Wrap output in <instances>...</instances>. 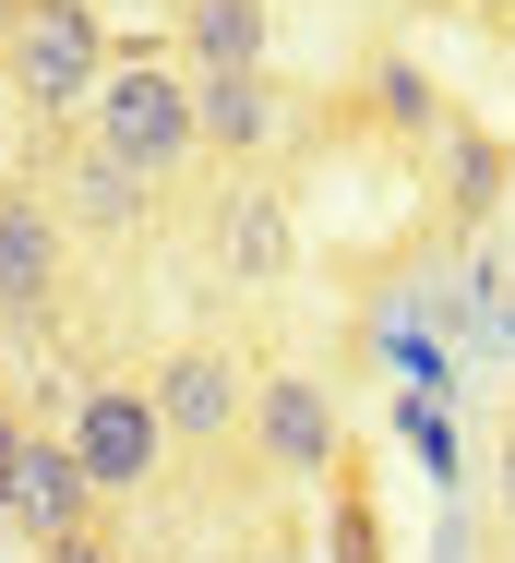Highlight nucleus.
<instances>
[{"mask_svg": "<svg viewBox=\"0 0 515 563\" xmlns=\"http://www.w3.org/2000/svg\"><path fill=\"white\" fill-rule=\"evenodd\" d=\"M85 132H97L108 156H132L156 192H180V180L205 168V109H193V73H168V60H108L97 97H85Z\"/></svg>", "mask_w": 515, "mask_h": 563, "instance_id": "f257e3e1", "label": "nucleus"}, {"mask_svg": "<svg viewBox=\"0 0 515 563\" xmlns=\"http://www.w3.org/2000/svg\"><path fill=\"white\" fill-rule=\"evenodd\" d=\"M61 444L85 455V479H97V504L120 516V504H144L156 479H168V420H156V384L144 372H97V384H73V432Z\"/></svg>", "mask_w": 515, "mask_h": 563, "instance_id": "f03ea898", "label": "nucleus"}, {"mask_svg": "<svg viewBox=\"0 0 515 563\" xmlns=\"http://www.w3.org/2000/svg\"><path fill=\"white\" fill-rule=\"evenodd\" d=\"M108 60L120 48H108L97 0H0V85L24 109H85Z\"/></svg>", "mask_w": 515, "mask_h": 563, "instance_id": "7ed1b4c3", "label": "nucleus"}, {"mask_svg": "<svg viewBox=\"0 0 515 563\" xmlns=\"http://www.w3.org/2000/svg\"><path fill=\"white\" fill-rule=\"evenodd\" d=\"M61 288H73V228H61V205L24 192V180H0V336H36L61 312Z\"/></svg>", "mask_w": 515, "mask_h": 563, "instance_id": "20e7f679", "label": "nucleus"}, {"mask_svg": "<svg viewBox=\"0 0 515 563\" xmlns=\"http://www.w3.org/2000/svg\"><path fill=\"white\" fill-rule=\"evenodd\" d=\"M144 384H156V420H168L180 455H216V444L252 432V372H240V347H168Z\"/></svg>", "mask_w": 515, "mask_h": 563, "instance_id": "39448f33", "label": "nucleus"}, {"mask_svg": "<svg viewBox=\"0 0 515 563\" xmlns=\"http://www.w3.org/2000/svg\"><path fill=\"white\" fill-rule=\"evenodd\" d=\"M205 264L240 276V288H276L300 264V217H288V192L264 168H228V192H205Z\"/></svg>", "mask_w": 515, "mask_h": 563, "instance_id": "423d86ee", "label": "nucleus"}, {"mask_svg": "<svg viewBox=\"0 0 515 563\" xmlns=\"http://www.w3.org/2000/svg\"><path fill=\"white\" fill-rule=\"evenodd\" d=\"M252 455L276 479H336V384L300 372V360L252 372Z\"/></svg>", "mask_w": 515, "mask_h": 563, "instance_id": "0eeeda50", "label": "nucleus"}, {"mask_svg": "<svg viewBox=\"0 0 515 563\" xmlns=\"http://www.w3.org/2000/svg\"><path fill=\"white\" fill-rule=\"evenodd\" d=\"M48 205H61L73 240H132V228L156 217V180H144L132 156H108L97 132H73V144H61V168H48Z\"/></svg>", "mask_w": 515, "mask_h": 563, "instance_id": "6e6552de", "label": "nucleus"}, {"mask_svg": "<svg viewBox=\"0 0 515 563\" xmlns=\"http://www.w3.org/2000/svg\"><path fill=\"white\" fill-rule=\"evenodd\" d=\"M193 109H205V156H228V168H264L300 120L276 73H193Z\"/></svg>", "mask_w": 515, "mask_h": 563, "instance_id": "1a4fd4ad", "label": "nucleus"}, {"mask_svg": "<svg viewBox=\"0 0 515 563\" xmlns=\"http://www.w3.org/2000/svg\"><path fill=\"white\" fill-rule=\"evenodd\" d=\"M0 516H12V528L48 552V540H85L108 504H97V479H85V455H73V444L24 432V467H12V504H0Z\"/></svg>", "mask_w": 515, "mask_h": 563, "instance_id": "9d476101", "label": "nucleus"}, {"mask_svg": "<svg viewBox=\"0 0 515 563\" xmlns=\"http://www.w3.org/2000/svg\"><path fill=\"white\" fill-rule=\"evenodd\" d=\"M264 36H276L264 0H180V48H193V73H264Z\"/></svg>", "mask_w": 515, "mask_h": 563, "instance_id": "9b49d317", "label": "nucleus"}, {"mask_svg": "<svg viewBox=\"0 0 515 563\" xmlns=\"http://www.w3.org/2000/svg\"><path fill=\"white\" fill-rule=\"evenodd\" d=\"M431 144H443V180H456V205H492V192H504V144H480V132H456V120H443Z\"/></svg>", "mask_w": 515, "mask_h": 563, "instance_id": "f8f14e48", "label": "nucleus"}, {"mask_svg": "<svg viewBox=\"0 0 515 563\" xmlns=\"http://www.w3.org/2000/svg\"><path fill=\"white\" fill-rule=\"evenodd\" d=\"M372 97H384V120H396V132H419V144H431V132H443V97H431V85H419L408 60H384V73H372Z\"/></svg>", "mask_w": 515, "mask_h": 563, "instance_id": "ddd939ff", "label": "nucleus"}, {"mask_svg": "<svg viewBox=\"0 0 515 563\" xmlns=\"http://www.w3.org/2000/svg\"><path fill=\"white\" fill-rule=\"evenodd\" d=\"M12 467H24V420L0 408V504H12Z\"/></svg>", "mask_w": 515, "mask_h": 563, "instance_id": "4468645a", "label": "nucleus"}, {"mask_svg": "<svg viewBox=\"0 0 515 563\" xmlns=\"http://www.w3.org/2000/svg\"><path fill=\"white\" fill-rule=\"evenodd\" d=\"M492 504H504V528H515V432H504V455H492Z\"/></svg>", "mask_w": 515, "mask_h": 563, "instance_id": "2eb2a0df", "label": "nucleus"}, {"mask_svg": "<svg viewBox=\"0 0 515 563\" xmlns=\"http://www.w3.org/2000/svg\"><path fill=\"white\" fill-rule=\"evenodd\" d=\"M48 563H108V540L85 528V540H48Z\"/></svg>", "mask_w": 515, "mask_h": 563, "instance_id": "dca6fc26", "label": "nucleus"}, {"mask_svg": "<svg viewBox=\"0 0 515 563\" xmlns=\"http://www.w3.org/2000/svg\"><path fill=\"white\" fill-rule=\"evenodd\" d=\"M492 336H515V288H504V300H492Z\"/></svg>", "mask_w": 515, "mask_h": 563, "instance_id": "f3484780", "label": "nucleus"}, {"mask_svg": "<svg viewBox=\"0 0 515 563\" xmlns=\"http://www.w3.org/2000/svg\"><path fill=\"white\" fill-rule=\"evenodd\" d=\"M456 12H515V0H456Z\"/></svg>", "mask_w": 515, "mask_h": 563, "instance_id": "a211bd4d", "label": "nucleus"}, {"mask_svg": "<svg viewBox=\"0 0 515 563\" xmlns=\"http://www.w3.org/2000/svg\"><path fill=\"white\" fill-rule=\"evenodd\" d=\"M504 563H515V528H504Z\"/></svg>", "mask_w": 515, "mask_h": 563, "instance_id": "6ab92c4d", "label": "nucleus"}]
</instances>
